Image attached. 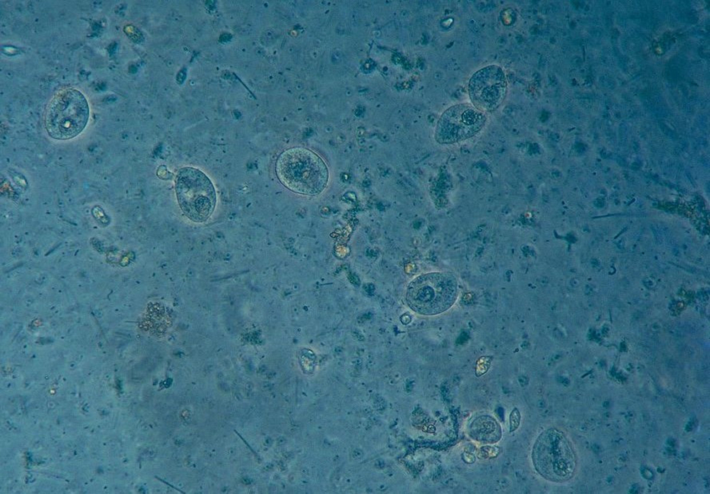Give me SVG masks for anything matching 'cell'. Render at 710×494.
<instances>
[{"instance_id":"cell-3","label":"cell","mask_w":710,"mask_h":494,"mask_svg":"<svg viewBox=\"0 0 710 494\" xmlns=\"http://www.w3.org/2000/svg\"><path fill=\"white\" fill-rule=\"evenodd\" d=\"M89 117V108L83 94L74 88H65L55 94L48 103L45 128L55 139H70L85 129Z\"/></svg>"},{"instance_id":"cell-5","label":"cell","mask_w":710,"mask_h":494,"mask_svg":"<svg viewBox=\"0 0 710 494\" xmlns=\"http://www.w3.org/2000/svg\"><path fill=\"white\" fill-rule=\"evenodd\" d=\"M175 189L179 206L190 220L201 223L214 212L216 191L210 179L200 170L189 167L179 169Z\"/></svg>"},{"instance_id":"cell-4","label":"cell","mask_w":710,"mask_h":494,"mask_svg":"<svg viewBox=\"0 0 710 494\" xmlns=\"http://www.w3.org/2000/svg\"><path fill=\"white\" fill-rule=\"evenodd\" d=\"M458 296V282L449 272L420 275L408 285L406 300L410 309L422 315H435L449 309Z\"/></svg>"},{"instance_id":"cell-6","label":"cell","mask_w":710,"mask_h":494,"mask_svg":"<svg viewBox=\"0 0 710 494\" xmlns=\"http://www.w3.org/2000/svg\"><path fill=\"white\" fill-rule=\"evenodd\" d=\"M484 112L469 103H459L446 110L440 117L435 137L441 144H453L476 135L484 127Z\"/></svg>"},{"instance_id":"cell-8","label":"cell","mask_w":710,"mask_h":494,"mask_svg":"<svg viewBox=\"0 0 710 494\" xmlns=\"http://www.w3.org/2000/svg\"><path fill=\"white\" fill-rule=\"evenodd\" d=\"M520 418L521 416L519 411L517 408L514 409L510 415V432H514L518 428L520 423Z\"/></svg>"},{"instance_id":"cell-2","label":"cell","mask_w":710,"mask_h":494,"mask_svg":"<svg viewBox=\"0 0 710 494\" xmlns=\"http://www.w3.org/2000/svg\"><path fill=\"white\" fill-rule=\"evenodd\" d=\"M532 457L536 470L549 481H568L576 470L573 447L564 433L556 428L548 429L539 436Z\"/></svg>"},{"instance_id":"cell-7","label":"cell","mask_w":710,"mask_h":494,"mask_svg":"<svg viewBox=\"0 0 710 494\" xmlns=\"http://www.w3.org/2000/svg\"><path fill=\"white\" fill-rule=\"evenodd\" d=\"M469 95L476 108L492 112L504 101L508 83L503 69L496 65L485 67L473 74L469 82Z\"/></svg>"},{"instance_id":"cell-1","label":"cell","mask_w":710,"mask_h":494,"mask_svg":"<svg viewBox=\"0 0 710 494\" xmlns=\"http://www.w3.org/2000/svg\"><path fill=\"white\" fill-rule=\"evenodd\" d=\"M276 173L288 189L306 195L320 194L329 180L328 169L322 158L302 147L284 151L277 161Z\"/></svg>"}]
</instances>
